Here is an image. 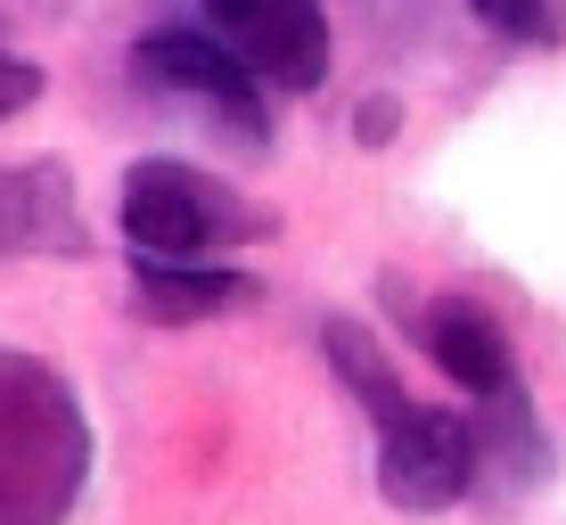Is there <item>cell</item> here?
Instances as JSON below:
<instances>
[{
	"mask_svg": "<svg viewBox=\"0 0 566 525\" xmlns=\"http://www.w3.org/2000/svg\"><path fill=\"white\" fill-rule=\"evenodd\" d=\"M247 296H255V280H247V271H230L222 255H213V263H189V255H132V304H140L148 321H206V313L247 304Z\"/></svg>",
	"mask_w": 566,
	"mask_h": 525,
	"instance_id": "ba28073f",
	"label": "cell"
},
{
	"mask_svg": "<svg viewBox=\"0 0 566 525\" xmlns=\"http://www.w3.org/2000/svg\"><path fill=\"white\" fill-rule=\"evenodd\" d=\"M132 74H140L148 91H165V99H198L222 132H239L247 148L271 140V107H263V74L247 66L230 42H206V33H148L140 50H132Z\"/></svg>",
	"mask_w": 566,
	"mask_h": 525,
	"instance_id": "277c9868",
	"label": "cell"
},
{
	"mask_svg": "<svg viewBox=\"0 0 566 525\" xmlns=\"http://www.w3.org/2000/svg\"><path fill=\"white\" fill-rule=\"evenodd\" d=\"M419 345H427V361H436L468 402H484V419L525 411V378H517V354H510V328L484 313V304L436 296L419 313Z\"/></svg>",
	"mask_w": 566,
	"mask_h": 525,
	"instance_id": "8992f818",
	"label": "cell"
},
{
	"mask_svg": "<svg viewBox=\"0 0 566 525\" xmlns=\"http://www.w3.org/2000/svg\"><path fill=\"white\" fill-rule=\"evenodd\" d=\"M50 91V74L33 66V57H17V50H0V124H9V115H25L33 99H42Z\"/></svg>",
	"mask_w": 566,
	"mask_h": 525,
	"instance_id": "8fae6325",
	"label": "cell"
},
{
	"mask_svg": "<svg viewBox=\"0 0 566 525\" xmlns=\"http://www.w3.org/2000/svg\"><path fill=\"white\" fill-rule=\"evenodd\" d=\"M198 9L271 91L312 99L328 83V9L321 0H198Z\"/></svg>",
	"mask_w": 566,
	"mask_h": 525,
	"instance_id": "5b68a950",
	"label": "cell"
},
{
	"mask_svg": "<svg viewBox=\"0 0 566 525\" xmlns=\"http://www.w3.org/2000/svg\"><path fill=\"white\" fill-rule=\"evenodd\" d=\"M91 476L83 395L42 361L0 345V525H66Z\"/></svg>",
	"mask_w": 566,
	"mask_h": 525,
	"instance_id": "6da1fadb",
	"label": "cell"
},
{
	"mask_svg": "<svg viewBox=\"0 0 566 525\" xmlns=\"http://www.w3.org/2000/svg\"><path fill=\"white\" fill-rule=\"evenodd\" d=\"M0 255H91L83 198L57 157L0 165Z\"/></svg>",
	"mask_w": 566,
	"mask_h": 525,
	"instance_id": "52a82bcc",
	"label": "cell"
},
{
	"mask_svg": "<svg viewBox=\"0 0 566 525\" xmlns=\"http://www.w3.org/2000/svg\"><path fill=\"white\" fill-rule=\"evenodd\" d=\"M484 443L460 411H436V402H402V411L378 419V484L395 510H452V501L476 484Z\"/></svg>",
	"mask_w": 566,
	"mask_h": 525,
	"instance_id": "3957f363",
	"label": "cell"
},
{
	"mask_svg": "<svg viewBox=\"0 0 566 525\" xmlns=\"http://www.w3.org/2000/svg\"><path fill=\"white\" fill-rule=\"evenodd\" d=\"M354 132H361L369 148H386V132H395V99H369V107L354 115Z\"/></svg>",
	"mask_w": 566,
	"mask_h": 525,
	"instance_id": "7c38bea8",
	"label": "cell"
},
{
	"mask_svg": "<svg viewBox=\"0 0 566 525\" xmlns=\"http://www.w3.org/2000/svg\"><path fill=\"white\" fill-rule=\"evenodd\" d=\"M493 33H510L525 50H558L566 42V0H468Z\"/></svg>",
	"mask_w": 566,
	"mask_h": 525,
	"instance_id": "30bf717a",
	"label": "cell"
},
{
	"mask_svg": "<svg viewBox=\"0 0 566 525\" xmlns=\"http://www.w3.org/2000/svg\"><path fill=\"white\" fill-rule=\"evenodd\" d=\"M328 361H337V378L361 395V411H369V419H386V411H402V402H411V395H402V378L386 369V354L361 337L354 321H328Z\"/></svg>",
	"mask_w": 566,
	"mask_h": 525,
	"instance_id": "9c48e42d",
	"label": "cell"
},
{
	"mask_svg": "<svg viewBox=\"0 0 566 525\" xmlns=\"http://www.w3.org/2000/svg\"><path fill=\"white\" fill-rule=\"evenodd\" d=\"M271 213L247 206L239 189H222L198 165H172V157H140L124 172V239L132 255H189L213 263L222 246H255L271 239Z\"/></svg>",
	"mask_w": 566,
	"mask_h": 525,
	"instance_id": "7a4b0ae2",
	"label": "cell"
}]
</instances>
